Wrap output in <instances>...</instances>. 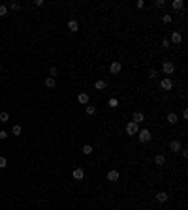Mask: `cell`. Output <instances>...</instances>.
Listing matches in <instances>:
<instances>
[{
	"label": "cell",
	"instance_id": "1",
	"mask_svg": "<svg viewBox=\"0 0 188 210\" xmlns=\"http://www.w3.org/2000/svg\"><path fill=\"white\" fill-rule=\"evenodd\" d=\"M137 133H139V135H137L139 143H149V141L152 139V135H151V131H149V130H139Z\"/></svg>",
	"mask_w": 188,
	"mask_h": 210
},
{
	"label": "cell",
	"instance_id": "2",
	"mask_svg": "<svg viewBox=\"0 0 188 210\" xmlns=\"http://www.w3.org/2000/svg\"><path fill=\"white\" fill-rule=\"evenodd\" d=\"M162 72L166 73V75H171V73L175 72V64L171 62V60H166V62L162 64Z\"/></svg>",
	"mask_w": 188,
	"mask_h": 210
},
{
	"label": "cell",
	"instance_id": "3",
	"mask_svg": "<svg viewBox=\"0 0 188 210\" xmlns=\"http://www.w3.org/2000/svg\"><path fill=\"white\" fill-rule=\"evenodd\" d=\"M139 131V126L135 124V122H128V124H126V133L128 135H135Z\"/></svg>",
	"mask_w": 188,
	"mask_h": 210
},
{
	"label": "cell",
	"instance_id": "4",
	"mask_svg": "<svg viewBox=\"0 0 188 210\" xmlns=\"http://www.w3.org/2000/svg\"><path fill=\"white\" fill-rule=\"evenodd\" d=\"M160 88H162V90H171V88H173V81H171L169 77L162 79V81H160Z\"/></svg>",
	"mask_w": 188,
	"mask_h": 210
},
{
	"label": "cell",
	"instance_id": "5",
	"mask_svg": "<svg viewBox=\"0 0 188 210\" xmlns=\"http://www.w3.org/2000/svg\"><path fill=\"white\" fill-rule=\"evenodd\" d=\"M72 176L73 180H83V176H85V171H83V167H77V169L72 171Z\"/></svg>",
	"mask_w": 188,
	"mask_h": 210
},
{
	"label": "cell",
	"instance_id": "6",
	"mask_svg": "<svg viewBox=\"0 0 188 210\" xmlns=\"http://www.w3.org/2000/svg\"><path fill=\"white\" fill-rule=\"evenodd\" d=\"M143 120H145V115H143V113H139V111H137V113H134V115H132V122H135L137 126L141 124Z\"/></svg>",
	"mask_w": 188,
	"mask_h": 210
},
{
	"label": "cell",
	"instance_id": "7",
	"mask_svg": "<svg viewBox=\"0 0 188 210\" xmlns=\"http://www.w3.org/2000/svg\"><path fill=\"white\" fill-rule=\"evenodd\" d=\"M119 178H121L119 171H115V169H113V171H109V173H107V180H109V182H117Z\"/></svg>",
	"mask_w": 188,
	"mask_h": 210
},
{
	"label": "cell",
	"instance_id": "8",
	"mask_svg": "<svg viewBox=\"0 0 188 210\" xmlns=\"http://www.w3.org/2000/svg\"><path fill=\"white\" fill-rule=\"evenodd\" d=\"M121 70H122V64H121V62H113V64H111V68H109V72H111L113 75L121 73Z\"/></svg>",
	"mask_w": 188,
	"mask_h": 210
},
{
	"label": "cell",
	"instance_id": "9",
	"mask_svg": "<svg viewBox=\"0 0 188 210\" xmlns=\"http://www.w3.org/2000/svg\"><path fill=\"white\" fill-rule=\"evenodd\" d=\"M169 148H171V152H175V154H177V152H181L183 144H181L179 141H171V143H169Z\"/></svg>",
	"mask_w": 188,
	"mask_h": 210
},
{
	"label": "cell",
	"instance_id": "10",
	"mask_svg": "<svg viewBox=\"0 0 188 210\" xmlns=\"http://www.w3.org/2000/svg\"><path fill=\"white\" fill-rule=\"evenodd\" d=\"M167 199H169V195H167L166 191H158V193H156V201H158V203H166Z\"/></svg>",
	"mask_w": 188,
	"mask_h": 210
},
{
	"label": "cell",
	"instance_id": "11",
	"mask_svg": "<svg viewBox=\"0 0 188 210\" xmlns=\"http://www.w3.org/2000/svg\"><path fill=\"white\" fill-rule=\"evenodd\" d=\"M68 28H70L72 32H77V30H79V23H77L75 19H70V23H68Z\"/></svg>",
	"mask_w": 188,
	"mask_h": 210
},
{
	"label": "cell",
	"instance_id": "12",
	"mask_svg": "<svg viewBox=\"0 0 188 210\" xmlns=\"http://www.w3.org/2000/svg\"><path fill=\"white\" fill-rule=\"evenodd\" d=\"M171 41H173L175 45H179L181 41H183V36H181V32H173V34H171Z\"/></svg>",
	"mask_w": 188,
	"mask_h": 210
},
{
	"label": "cell",
	"instance_id": "13",
	"mask_svg": "<svg viewBox=\"0 0 188 210\" xmlns=\"http://www.w3.org/2000/svg\"><path fill=\"white\" fill-rule=\"evenodd\" d=\"M77 99H79V103H83V105H89V94H87V92H81V94L77 96Z\"/></svg>",
	"mask_w": 188,
	"mask_h": 210
},
{
	"label": "cell",
	"instance_id": "14",
	"mask_svg": "<svg viewBox=\"0 0 188 210\" xmlns=\"http://www.w3.org/2000/svg\"><path fill=\"white\" fill-rule=\"evenodd\" d=\"M154 163H156V165H164V163H166V156H164V154H156V156H154Z\"/></svg>",
	"mask_w": 188,
	"mask_h": 210
},
{
	"label": "cell",
	"instance_id": "15",
	"mask_svg": "<svg viewBox=\"0 0 188 210\" xmlns=\"http://www.w3.org/2000/svg\"><path fill=\"white\" fill-rule=\"evenodd\" d=\"M45 86H47V88L57 86V79H55V77H47V79H45Z\"/></svg>",
	"mask_w": 188,
	"mask_h": 210
},
{
	"label": "cell",
	"instance_id": "16",
	"mask_svg": "<svg viewBox=\"0 0 188 210\" xmlns=\"http://www.w3.org/2000/svg\"><path fill=\"white\" fill-rule=\"evenodd\" d=\"M167 122H169V124H177V122H179V118H177V115H175V113H169V115H167Z\"/></svg>",
	"mask_w": 188,
	"mask_h": 210
},
{
	"label": "cell",
	"instance_id": "17",
	"mask_svg": "<svg viewBox=\"0 0 188 210\" xmlns=\"http://www.w3.org/2000/svg\"><path fill=\"white\" fill-rule=\"evenodd\" d=\"M94 86H96V90H103L105 86H107V83H105L103 79H100V81H96V85H94Z\"/></svg>",
	"mask_w": 188,
	"mask_h": 210
},
{
	"label": "cell",
	"instance_id": "18",
	"mask_svg": "<svg viewBox=\"0 0 188 210\" xmlns=\"http://www.w3.org/2000/svg\"><path fill=\"white\" fill-rule=\"evenodd\" d=\"M171 6H173V9H183V0H173V2H171Z\"/></svg>",
	"mask_w": 188,
	"mask_h": 210
},
{
	"label": "cell",
	"instance_id": "19",
	"mask_svg": "<svg viewBox=\"0 0 188 210\" xmlns=\"http://www.w3.org/2000/svg\"><path fill=\"white\" fill-rule=\"evenodd\" d=\"M19 8H21L19 2H9V4H8V9H11V11H17Z\"/></svg>",
	"mask_w": 188,
	"mask_h": 210
},
{
	"label": "cell",
	"instance_id": "20",
	"mask_svg": "<svg viewBox=\"0 0 188 210\" xmlns=\"http://www.w3.org/2000/svg\"><path fill=\"white\" fill-rule=\"evenodd\" d=\"M107 105H109L111 109H117V107H119V99H117V98H111V99L107 101Z\"/></svg>",
	"mask_w": 188,
	"mask_h": 210
},
{
	"label": "cell",
	"instance_id": "21",
	"mask_svg": "<svg viewBox=\"0 0 188 210\" xmlns=\"http://www.w3.org/2000/svg\"><path fill=\"white\" fill-rule=\"evenodd\" d=\"M11 133H13V135H21V133H23V128H21L19 124H15L13 128H11Z\"/></svg>",
	"mask_w": 188,
	"mask_h": 210
},
{
	"label": "cell",
	"instance_id": "22",
	"mask_svg": "<svg viewBox=\"0 0 188 210\" xmlns=\"http://www.w3.org/2000/svg\"><path fill=\"white\" fill-rule=\"evenodd\" d=\"M0 122H2V124L9 122V115H8V113H0Z\"/></svg>",
	"mask_w": 188,
	"mask_h": 210
},
{
	"label": "cell",
	"instance_id": "23",
	"mask_svg": "<svg viewBox=\"0 0 188 210\" xmlns=\"http://www.w3.org/2000/svg\"><path fill=\"white\" fill-rule=\"evenodd\" d=\"M81 152H83V154H87V156H89V154H92L94 150H92V146H90V144H85V146H83V150H81Z\"/></svg>",
	"mask_w": 188,
	"mask_h": 210
},
{
	"label": "cell",
	"instance_id": "24",
	"mask_svg": "<svg viewBox=\"0 0 188 210\" xmlns=\"http://www.w3.org/2000/svg\"><path fill=\"white\" fill-rule=\"evenodd\" d=\"M8 6H0V17H6V15H8Z\"/></svg>",
	"mask_w": 188,
	"mask_h": 210
},
{
	"label": "cell",
	"instance_id": "25",
	"mask_svg": "<svg viewBox=\"0 0 188 210\" xmlns=\"http://www.w3.org/2000/svg\"><path fill=\"white\" fill-rule=\"evenodd\" d=\"M6 167H8V160L4 156H0V169H6Z\"/></svg>",
	"mask_w": 188,
	"mask_h": 210
},
{
	"label": "cell",
	"instance_id": "26",
	"mask_svg": "<svg viewBox=\"0 0 188 210\" xmlns=\"http://www.w3.org/2000/svg\"><path fill=\"white\" fill-rule=\"evenodd\" d=\"M94 113H96V107H94V105H87V115L92 116Z\"/></svg>",
	"mask_w": 188,
	"mask_h": 210
},
{
	"label": "cell",
	"instance_id": "27",
	"mask_svg": "<svg viewBox=\"0 0 188 210\" xmlns=\"http://www.w3.org/2000/svg\"><path fill=\"white\" fill-rule=\"evenodd\" d=\"M154 6H156V8H164V6H166V0H156Z\"/></svg>",
	"mask_w": 188,
	"mask_h": 210
},
{
	"label": "cell",
	"instance_id": "28",
	"mask_svg": "<svg viewBox=\"0 0 188 210\" xmlns=\"http://www.w3.org/2000/svg\"><path fill=\"white\" fill-rule=\"evenodd\" d=\"M162 47H164V49H167V47H169V40H167V38H164V40H162Z\"/></svg>",
	"mask_w": 188,
	"mask_h": 210
},
{
	"label": "cell",
	"instance_id": "29",
	"mask_svg": "<svg viewBox=\"0 0 188 210\" xmlns=\"http://www.w3.org/2000/svg\"><path fill=\"white\" fill-rule=\"evenodd\" d=\"M162 21L166 23V25H169V23H171V15H164V17H162Z\"/></svg>",
	"mask_w": 188,
	"mask_h": 210
},
{
	"label": "cell",
	"instance_id": "30",
	"mask_svg": "<svg viewBox=\"0 0 188 210\" xmlns=\"http://www.w3.org/2000/svg\"><path fill=\"white\" fill-rule=\"evenodd\" d=\"M0 139H2V141H4V139H8V131H4V130L0 131Z\"/></svg>",
	"mask_w": 188,
	"mask_h": 210
},
{
	"label": "cell",
	"instance_id": "31",
	"mask_svg": "<svg viewBox=\"0 0 188 210\" xmlns=\"http://www.w3.org/2000/svg\"><path fill=\"white\" fill-rule=\"evenodd\" d=\"M156 75H158V73H156V70H151V75H149V77H151V79H154Z\"/></svg>",
	"mask_w": 188,
	"mask_h": 210
},
{
	"label": "cell",
	"instance_id": "32",
	"mask_svg": "<svg viewBox=\"0 0 188 210\" xmlns=\"http://www.w3.org/2000/svg\"><path fill=\"white\" fill-rule=\"evenodd\" d=\"M135 6H137V8H143L145 2H143V0H137V4H135Z\"/></svg>",
	"mask_w": 188,
	"mask_h": 210
},
{
	"label": "cell",
	"instance_id": "33",
	"mask_svg": "<svg viewBox=\"0 0 188 210\" xmlns=\"http://www.w3.org/2000/svg\"><path fill=\"white\" fill-rule=\"evenodd\" d=\"M0 72H2V66H0Z\"/></svg>",
	"mask_w": 188,
	"mask_h": 210
}]
</instances>
